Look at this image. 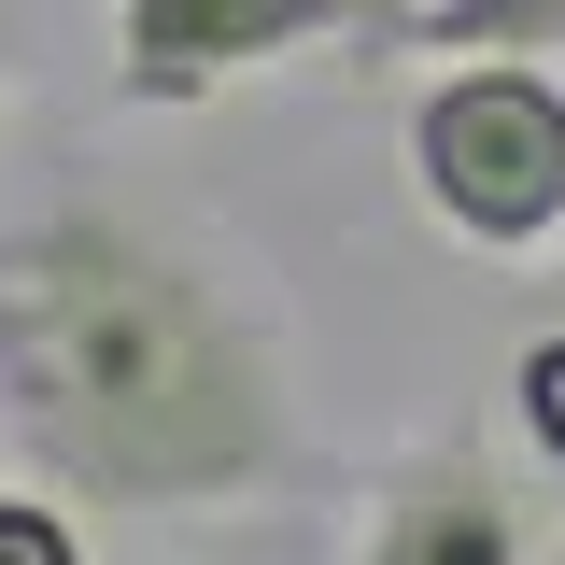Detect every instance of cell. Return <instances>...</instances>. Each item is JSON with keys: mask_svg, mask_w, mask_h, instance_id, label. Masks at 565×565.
I'll return each instance as SVG.
<instances>
[{"mask_svg": "<svg viewBox=\"0 0 565 565\" xmlns=\"http://www.w3.org/2000/svg\"><path fill=\"white\" fill-rule=\"evenodd\" d=\"M0 438L57 494L141 523L282 494L311 411L269 269L141 199H29L0 226Z\"/></svg>", "mask_w": 565, "mask_h": 565, "instance_id": "1", "label": "cell"}, {"mask_svg": "<svg viewBox=\"0 0 565 565\" xmlns=\"http://www.w3.org/2000/svg\"><path fill=\"white\" fill-rule=\"evenodd\" d=\"M396 170H411V212L481 255V269H552L565 241V71L552 57H438L396 114Z\"/></svg>", "mask_w": 565, "mask_h": 565, "instance_id": "2", "label": "cell"}, {"mask_svg": "<svg viewBox=\"0 0 565 565\" xmlns=\"http://www.w3.org/2000/svg\"><path fill=\"white\" fill-rule=\"evenodd\" d=\"M396 14L411 0H114V114H212L226 85H269V71L326 57V43H382L396 57Z\"/></svg>", "mask_w": 565, "mask_h": 565, "instance_id": "3", "label": "cell"}, {"mask_svg": "<svg viewBox=\"0 0 565 565\" xmlns=\"http://www.w3.org/2000/svg\"><path fill=\"white\" fill-rule=\"evenodd\" d=\"M353 552L367 565H523L537 537H523V494H509V467L481 438H424V452H396L367 481Z\"/></svg>", "mask_w": 565, "mask_h": 565, "instance_id": "4", "label": "cell"}, {"mask_svg": "<svg viewBox=\"0 0 565 565\" xmlns=\"http://www.w3.org/2000/svg\"><path fill=\"white\" fill-rule=\"evenodd\" d=\"M481 43L565 57V0H411L396 14V57H481Z\"/></svg>", "mask_w": 565, "mask_h": 565, "instance_id": "5", "label": "cell"}, {"mask_svg": "<svg viewBox=\"0 0 565 565\" xmlns=\"http://www.w3.org/2000/svg\"><path fill=\"white\" fill-rule=\"evenodd\" d=\"M509 424H523V452L565 481V311H552L523 353H509Z\"/></svg>", "mask_w": 565, "mask_h": 565, "instance_id": "6", "label": "cell"}, {"mask_svg": "<svg viewBox=\"0 0 565 565\" xmlns=\"http://www.w3.org/2000/svg\"><path fill=\"white\" fill-rule=\"evenodd\" d=\"M85 494H57L43 467L29 481H0V565H85V523H71Z\"/></svg>", "mask_w": 565, "mask_h": 565, "instance_id": "7", "label": "cell"}, {"mask_svg": "<svg viewBox=\"0 0 565 565\" xmlns=\"http://www.w3.org/2000/svg\"><path fill=\"white\" fill-rule=\"evenodd\" d=\"M552 311H565V241H552Z\"/></svg>", "mask_w": 565, "mask_h": 565, "instance_id": "8", "label": "cell"}, {"mask_svg": "<svg viewBox=\"0 0 565 565\" xmlns=\"http://www.w3.org/2000/svg\"><path fill=\"white\" fill-rule=\"evenodd\" d=\"M0 99H14V43H0Z\"/></svg>", "mask_w": 565, "mask_h": 565, "instance_id": "9", "label": "cell"}]
</instances>
